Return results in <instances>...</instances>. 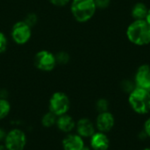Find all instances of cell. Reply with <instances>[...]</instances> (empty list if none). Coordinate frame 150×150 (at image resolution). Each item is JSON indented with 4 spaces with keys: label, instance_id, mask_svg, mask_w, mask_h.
<instances>
[{
    "label": "cell",
    "instance_id": "1",
    "mask_svg": "<svg viewBox=\"0 0 150 150\" xmlns=\"http://www.w3.org/2000/svg\"><path fill=\"white\" fill-rule=\"evenodd\" d=\"M126 34L127 40L135 46L150 44V25L145 19L134 20L127 26Z\"/></svg>",
    "mask_w": 150,
    "mask_h": 150
},
{
    "label": "cell",
    "instance_id": "2",
    "mask_svg": "<svg viewBox=\"0 0 150 150\" xmlns=\"http://www.w3.org/2000/svg\"><path fill=\"white\" fill-rule=\"evenodd\" d=\"M128 103L136 113H149L150 112V91L146 89L135 87L129 93Z\"/></svg>",
    "mask_w": 150,
    "mask_h": 150
},
{
    "label": "cell",
    "instance_id": "3",
    "mask_svg": "<svg viewBox=\"0 0 150 150\" xmlns=\"http://www.w3.org/2000/svg\"><path fill=\"white\" fill-rule=\"evenodd\" d=\"M70 10L77 22L84 23L93 18L97 6L95 0H72Z\"/></svg>",
    "mask_w": 150,
    "mask_h": 150
},
{
    "label": "cell",
    "instance_id": "4",
    "mask_svg": "<svg viewBox=\"0 0 150 150\" xmlns=\"http://www.w3.org/2000/svg\"><path fill=\"white\" fill-rule=\"evenodd\" d=\"M4 145L7 150H25L27 145L26 134L20 128H12L7 132Z\"/></svg>",
    "mask_w": 150,
    "mask_h": 150
},
{
    "label": "cell",
    "instance_id": "5",
    "mask_svg": "<svg viewBox=\"0 0 150 150\" xmlns=\"http://www.w3.org/2000/svg\"><path fill=\"white\" fill-rule=\"evenodd\" d=\"M48 108L57 117L66 114L70 109V99L66 93L56 91L49 98Z\"/></svg>",
    "mask_w": 150,
    "mask_h": 150
},
{
    "label": "cell",
    "instance_id": "6",
    "mask_svg": "<svg viewBox=\"0 0 150 150\" xmlns=\"http://www.w3.org/2000/svg\"><path fill=\"white\" fill-rule=\"evenodd\" d=\"M32 36L31 26L25 21H18L12 26L11 37L12 40L18 45L27 43Z\"/></svg>",
    "mask_w": 150,
    "mask_h": 150
},
{
    "label": "cell",
    "instance_id": "7",
    "mask_svg": "<svg viewBox=\"0 0 150 150\" xmlns=\"http://www.w3.org/2000/svg\"><path fill=\"white\" fill-rule=\"evenodd\" d=\"M34 64L37 69L42 71H51L56 65V60L54 54L47 50H41L35 54Z\"/></svg>",
    "mask_w": 150,
    "mask_h": 150
},
{
    "label": "cell",
    "instance_id": "8",
    "mask_svg": "<svg viewBox=\"0 0 150 150\" xmlns=\"http://www.w3.org/2000/svg\"><path fill=\"white\" fill-rule=\"evenodd\" d=\"M114 124H115L114 116L112 115V113L107 111L98 113L96 119L95 127L98 129V131L106 134L112 129Z\"/></svg>",
    "mask_w": 150,
    "mask_h": 150
},
{
    "label": "cell",
    "instance_id": "9",
    "mask_svg": "<svg viewBox=\"0 0 150 150\" xmlns=\"http://www.w3.org/2000/svg\"><path fill=\"white\" fill-rule=\"evenodd\" d=\"M85 146L83 138L77 134H67L62 139V147L63 150H82Z\"/></svg>",
    "mask_w": 150,
    "mask_h": 150
},
{
    "label": "cell",
    "instance_id": "10",
    "mask_svg": "<svg viewBox=\"0 0 150 150\" xmlns=\"http://www.w3.org/2000/svg\"><path fill=\"white\" fill-rule=\"evenodd\" d=\"M75 129L76 134L83 139L91 138L96 132V127L94 123L87 118H82L78 120V121L76 123Z\"/></svg>",
    "mask_w": 150,
    "mask_h": 150
},
{
    "label": "cell",
    "instance_id": "11",
    "mask_svg": "<svg viewBox=\"0 0 150 150\" xmlns=\"http://www.w3.org/2000/svg\"><path fill=\"white\" fill-rule=\"evenodd\" d=\"M135 84L136 87L142 89H150V65L142 64L141 65L135 74Z\"/></svg>",
    "mask_w": 150,
    "mask_h": 150
},
{
    "label": "cell",
    "instance_id": "12",
    "mask_svg": "<svg viewBox=\"0 0 150 150\" xmlns=\"http://www.w3.org/2000/svg\"><path fill=\"white\" fill-rule=\"evenodd\" d=\"M110 146V141L106 134L95 132L90 138V147L92 150H107Z\"/></svg>",
    "mask_w": 150,
    "mask_h": 150
},
{
    "label": "cell",
    "instance_id": "13",
    "mask_svg": "<svg viewBox=\"0 0 150 150\" xmlns=\"http://www.w3.org/2000/svg\"><path fill=\"white\" fill-rule=\"evenodd\" d=\"M76 123V122L75 121L73 117L70 116L69 114L66 113V114H63V115L57 117L55 126L60 132L67 134L72 133L75 130Z\"/></svg>",
    "mask_w": 150,
    "mask_h": 150
},
{
    "label": "cell",
    "instance_id": "14",
    "mask_svg": "<svg viewBox=\"0 0 150 150\" xmlns=\"http://www.w3.org/2000/svg\"><path fill=\"white\" fill-rule=\"evenodd\" d=\"M148 8L145 4L143 3H137L134 5L132 9V17L134 18V20H140V19H145L147 13H148Z\"/></svg>",
    "mask_w": 150,
    "mask_h": 150
},
{
    "label": "cell",
    "instance_id": "15",
    "mask_svg": "<svg viewBox=\"0 0 150 150\" xmlns=\"http://www.w3.org/2000/svg\"><path fill=\"white\" fill-rule=\"evenodd\" d=\"M56 120H57V116L55 114H54L53 112H51L50 111H48L42 116L40 122L44 127L50 128V127H53L54 126H55Z\"/></svg>",
    "mask_w": 150,
    "mask_h": 150
},
{
    "label": "cell",
    "instance_id": "16",
    "mask_svg": "<svg viewBox=\"0 0 150 150\" xmlns=\"http://www.w3.org/2000/svg\"><path fill=\"white\" fill-rule=\"evenodd\" d=\"M11 104L6 98H0V120H4L11 112Z\"/></svg>",
    "mask_w": 150,
    "mask_h": 150
},
{
    "label": "cell",
    "instance_id": "17",
    "mask_svg": "<svg viewBox=\"0 0 150 150\" xmlns=\"http://www.w3.org/2000/svg\"><path fill=\"white\" fill-rule=\"evenodd\" d=\"M54 56H55L56 63H59V64H67L69 61V54L66 52H63V51L57 53Z\"/></svg>",
    "mask_w": 150,
    "mask_h": 150
},
{
    "label": "cell",
    "instance_id": "18",
    "mask_svg": "<svg viewBox=\"0 0 150 150\" xmlns=\"http://www.w3.org/2000/svg\"><path fill=\"white\" fill-rule=\"evenodd\" d=\"M96 108L98 112H107L109 108V103L106 99L105 98H100L97 101L96 103Z\"/></svg>",
    "mask_w": 150,
    "mask_h": 150
},
{
    "label": "cell",
    "instance_id": "19",
    "mask_svg": "<svg viewBox=\"0 0 150 150\" xmlns=\"http://www.w3.org/2000/svg\"><path fill=\"white\" fill-rule=\"evenodd\" d=\"M6 48H7V38L4 35V33L0 32V53L4 52Z\"/></svg>",
    "mask_w": 150,
    "mask_h": 150
},
{
    "label": "cell",
    "instance_id": "20",
    "mask_svg": "<svg viewBox=\"0 0 150 150\" xmlns=\"http://www.w3.org/2000/svg\"><path fill=\"white\" fill-rule=\"evenodd\" d=\"M24 21H25L27 25H29L32 27L33 25H34L36 24V22H37V17H36L35 14L30 13V14H28V15L25 17V18Z\"/></svg>",
    "mask_w": 150,
    "mask_h": 150
},
{
    "label": "cell",
    "instance_id": "21",
    "mask_svg": "<svg viewBox=\"0 0 150 150\" xmlns=\"http://www.w3.org/2000/svg\"><path fill=\"white\" fill-rule=\"evenodd\" d=\"M95 4L97 6V9H105L106 7H108V5L110 4V0H95Z\"/></svg>",
    "mask_w": 150,
    "mask_h": 150
},
{
    "label": "cell",
    "instance_id": "22",
    "mask_svg": "<svg viewBox=\"0 0 150 150\" xmlns=\"http://www.w3.org/2000/svg\"><path fill=\"white\" fill-rule=\"evenodd\" d=\"M134 88H135V87L133 85V83H132L131 82H129V81H125V82H123V89H124L126 91H127V92L130 93Z\"/></svg>",
    "mask_w": 150,
    "mask_h": 150
},
{
    "label": "cell",
    "instance_id": "23",
    "mask_svg": "<svg viewBox=\"0 0 150 150\" xmlns=\"http://www.w3.org/2000/svg\"><path fill=\"white\" fill-rule=\"evenodd\" d=\"M54 5L56 6H64L69 3V0H49Z\"/></svg>",
    "mask_w": 150,
    "mask_h": 150
},
{
    "label": "cell",
    "instance_id": "24",
    "mask_svg": "<svg viewBox=\"0 0 150 150\" xmlns=\"http://www.w3.org/2000/svg\"><path fill=\"white\" fill-rule=\"evenodd\" d=\"M144 132L147 136L150 137V117L147 119V120L144 123Z\"/></svg>",
    "mask_w": 150,
    "mask_h": 150
},
{
    "label": "cell",
    "instance_id": "25",
    "mask_svg": "<svg viewBox=\"0 0 150 150\" xmlns=\"http://www.w3.org/2000/svg\"><path fill=\"white\" fill-rule=\"evenodd\" d=\"M6 134H7V132L5 131V129H4L3 127H0V143L4 142L5 136H6Z\"/></svg>",
    "mask_w": 150,
    "mask_h": 150
},
{
    "label": "cell",
    "instance_id": "26",
    "mask_svg": "<svg viewBox=\"0 0 150 150\" xmlns=\"http://www.w3.org/2000/svg\"><path fill=\"white\" fill-rule=\"evenodd\" d=\"M145 20L149 23L150 25V9L148 10V13H147V16H146V18H145Z\"/></svg>",
    "mask_w": 150,
    "mask_h": 150
},
{
    "label": "cell",
    "instance_id": "27",
    "mask_svg": "<svg viewBox=\"0 0 150 150\" xmlns=\"http://www.w3.org/2000/svg\"><path fill=\"white\" fill-rule=\"evenodd\" d=\"M0 150H7V149H6V148H5V146H4V144H1V143H0Z\"/></svg>",
    "mask_w": 150,
    "mask_h": 150
},
{
    "label": "cell",
    "instance_id": "28",
    "mask_svg": "<svg viewBox=\"0 0 150 150\" xmlns=\"http://www.w3.org/2000/svg\"><path fill=\"white\" fill-rule=\"evenodd\" d=\"M82 150H91V147H88V146H84L83 148V149Z\"/></svg>",
    "mask_w": 150,
    "mask_h": 150
},
{
    "label": "cell",
    "instance_id": "29",
    "mask_svg": "<svg viewBox=\"0 0 150 150\" xmlns=\"http://www.w3.org/2000/svg\"><path fill=\"white\" fill-rule=\"evenodd\" d=\"M142 150H150V148H146V149H144Z\"/></svg>",
    "mask_w": 150,
    "mask_h": 150
},
{
    "label": "cell",
    "instance_id": "30",
    "mask_svg": "<svg viewBox=\"0 0 150 150\" xmlns=\"http://www.w3.org/2000/svg\"><path fill=\"white\" fill-rule=\"evenodd\" d=\"M149 91H150V89H149Z\"/></svg>",
    "mask_w": 150,
    "mask_h": 150
}]
</instances>
